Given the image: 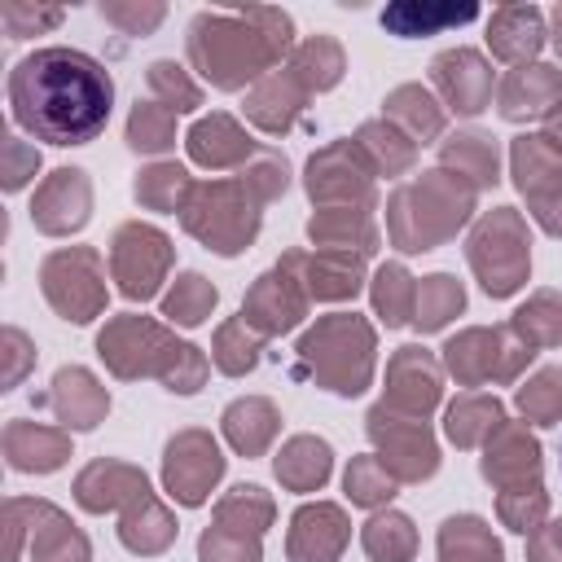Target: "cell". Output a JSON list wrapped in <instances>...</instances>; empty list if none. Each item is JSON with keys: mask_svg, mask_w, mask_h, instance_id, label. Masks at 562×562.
I'll use <instances>...</instances> for the list:
<instances>
[{"mask_svg": "<svg viewBox=\"0 0 562 562\" xmlns=\"http://www.w3.org/2000/svg\"><path fill=\"white\" fill-rule=\"evenodd\" d=\"M518 408L536 426H553L562 417V369H540L531 382L518 386Z\"/></svg>", "mask_w": 562, "mask_h": 562, "instance_id": "obj_50", "label": "cell"}, {"mask_svg": "<svg viewBox=\"0 0 562 562\" xmlns=\"http://www.w3.org/2000/svg\"><path fill=\"white\" fill-rule=\"evenodd\" d=\"M347 536H351L347 514L329 501H316L290 518V544L285 549H290V562H338Z\"/></svg>", "mask_w": 562, "mask_h": 562, "instance_id": "obj_21", "label": "cell"}, {"mask_svg": "<svg viewBox=\"0 0 562 562\" xmlns=\"http://www.w3.org/2000/svg\"><path fill=\"white\" fill-rule=\"evenodd\" d=\"M299 360L338 395H360L373 373V329L356 312H334L299 338Z\"/></svg>", "mask_w": 562, "mask_h": 562, "instance_id": "obj_7", "label": "cell"}, {"mask_svg": "<svg viewBox=\"0 0 562 562\" xmlns=\"http://www.w3.org/2000/svg\"><path fill=\"white\" fill-rule=\"evenodd\" d=\"M224 474V457H220V443L206 435V430H180L171 443H167V457H162V483L171 492V501L180 505H202L211 496V487L220 483Z\"/></svg>", "mask_w": 562, "mask_h": 562, "instance_id": "obj_14", "label": "cell"}, {"mask_svg": "<svg viewBox=\"0 0 562 562\" xmlns=\"http://www.w3.org/2000/svg\"><path fill=\"white\" fill-rule=\"evenodd\" d=\"M162 4H101V18L105 22H114L119 31H127V35H145V31H154L158 22H162Z\"/></svg>", "mask_w": 562, "mask_h": 562, "instance_id": "obj_55", "label": "cell"}, {"mask_svg": "<svg viewBox=\"0 0 562 562\" xmlns=\"http://www.w3.org/2000/svg\"><path fill=\"white\" fill-rule=\"evenodd\" d=\"M97 351L101 360L119 373V378H140V373H158L167 382V391L193 395L206 378V356L180 338H171L158 321L149 316H114L101 334H97Z\"/></svg>", "mask_w": 562, "mask_h": 562, "instance_id": "obj_3", "label": "cell"}, {"mask_svg": "<svg viewBox=\"0 0 562 562\" xmlns=\"http://www.w3.org/2000/svg\"><path fill=\"white\" fill-rule=\"evenodd\" d=\"M527 562H562V518L549 522V527H536V531H531Z\"/></svg>", "mask_w": 562, "mask_h": 562, "instance_id": "obj_57", "label": "cell"}, {"mask_svg": "<svg viewBox=\"0 0 562 562\" xmlns=\"http://www.w3.org/2000/svg\"><path fill=\"white\" fill-rule=\"evenodd\" d=\"M395 483H400V479H395L378 457H356V461L347 465V474H342L347 496H351L356 505H369V509L386 505V501L395 496Z\"/></svg>", "mask_w": 562, "mask_h": 562, "instance_id": "obj_49", "label": "cell"}, {"mask_svg": "<svg viewBox=\"0 0 562 562\" xmlns=\"http://www.w3.org/2000/svg\"><path fill=\"white\" fill-rule=\"evenodd\" d=\"M479 9L474 4H391L382 9V26L413 40V35H435V31H448V26H461V22H474Z\"/></svg>", "mask_w": 562, "mask_h": 562, "instance_id": "obj_33", "label": "cell"}, {"mask_svg": "<svg viewBox=\"0 0 562 562\" xmlns=\"http://www.w3.org/2000/svg\"><path fill=\"white\" fill-rule=\"evenodd\" d=\"M369 176L373 167L364 162L360 145L356 140H338V145H325L321 154H312L307 162V193L321 198V202H338V206H369Z\"/></svg>", "mask_w": 562, "mask_h": 562, "instance_id": "obj_16", "label": "cell"}, {"mask_svg": "<svg viewBox=\"0 0 562 562\" xmlns=\"http://www.w3.org/2000/svg\"><path fill=\"white\" fill-rule=\"evenodd\" d=\"M496 105L505 119L522 123V119H549L562 105V70L558 66H514L501 88H496Z\"/></svg>", "mask_w": 562, "mask_h": 562, "instance_id": "obj_20", "label": "cell"}, {"mask_svg": "<svg viewBox=\"0 0 562 562\" xmlns=\"http://www.w3.org/2000/svg\"><path fill=\"white\" fill-rule=\"evenodd\" d=\"M430 79L457 114H479L492 101V66L474 48H448L430 61Z\"/></svg>", "mask_w": 562, "mask_h": 562, "instance_id": "obj_19", "label": "cell"}, {"mask_svg": "<svg viewBox=\"0 0 562 562\" xmlns=\"http://www.w3.org/2000/svg\"><path fill=\"white\" fill-rule=\"evenodd\" d=\"M294 22L281 9H215L198 13L189 26V61L215 88H241L246 79L272 70L290 48Z\"/></svg>", "mask_w": 562, "mask_h": 562, "instance_id": "obj_2", "label": "cell"}, {"mask_svg": "<svg viewBox=\"0 0 562 562\" xmlns=\"http://www.w3.org/2000/svg\"><path fill=\"white\" fill-rule=\"evenodd\" d=\"M215 285L202 272H180L176 285L162 294V316L176 325H202L215 312Z\"/></svg>", "mask_w": 562, "mask_h": 562, "instance_id": "obj_43", "label": "cell"}, {"mask_svg": "<svg viewBox=\"0 0 562 562\" xmlns=\"http://www.w3.org/2000/svg\"><path fill=\"white\" fill-rule=\"evenodd\" d=\"M215 522H220V527H233V531H246V536H263V527L272 522V501H268L263 487L237 483V487L215 505Z\"/></svg>", "mask_w": 562, "mask_h": 562, "instance_id": "obj_44", "label": "cell"}, {"mask_svg": "<svg viewBox=\"0 0 562 562\" xmlns=\"http://www.w3.org/2000/svg\"><path fill=\"white\" fill-rule=\"evenodd\" d=\"M544 509H549V501H544L540 487H531V492H501V518H505V527H514L522 536L536 531V522L544 518Z\"/></svg>", "mask_w": 562, "mask_h": 562, "instance_id": "obj_53", "label": "cell"}, {"mask_svg": "<svg viewBox=\"0 0 562 562\" xmlns=\"http://www.w3.org/2000/svg\"><path fill=\"white\" fill-rule=\"evenodd\" d=\"M303 285L316 299H351L360 290V255L351 250H321L303 259Z\"/></svg>", "mask_w": 562, "mask_h": 562, "instance_id": "obj_34", "label": "cell"}, {"mask_svg": "<svg viewBox=\"0 0 562 562\" xmlns=\"http://www.w3.org/2000/svg\"><path fill=\"white\" fill-rule=\"evenodd\" d=\"M356 145H360L364 162H369L373 171H386V176L404 171V167L413 162V154H417V140L404 136V132L391 127V123H364L360 136H356Z\"/></svg>", "mask_w": 562, "mask_h": 562, "instance_id": "obj_40", "label": "cell"}, {"mask_svg": "<svg viewBox=\"0 0 562 562\" xmlns=\"http://www.w3.org/2000/svg\"><path fill=\"white\" fill-rule=\"evenodd\" d=\"M0 22H4V31H9V40H26V35H35V31H44V26H57L61 22V9H31V4H18V0H4L0 4Z\"/></svg>", "mask_w": 562, "mask_h": 562, "instance_id": "obj_54", "label": "cell"}, {"mask_svg": "<svg viewBox=\"0 0 562 562\" xmlns=\"http://www.w3.org/2000/svg\"><path fill=\"white\" fill-rule=\"evenodd\" d=\"M35 514V562H88V540L83 531H75V522H66V514H57L44 501H31Z\"/></svg>", "mask_w": 562, "mask_h": 562, "instance_id": "obj_31", "label": "cell"}, {"mask_svg": "<svg viewBox=\"0 0 562 562\" xmlns=\"http://www.w3.org/2000/svg\"><path fill=\"white\" fill-rule=\"evenodd\" d=\"M294 268H299V250L285 255L272 272H263L255 281V290L246 294V303H241V321L250 329H259L263 338L268 334H285V329H294L303 321L307 285H303V277H294Z\"/></svg>", "mask_w": 562, "mask_h": 562, "instance_id": "obj_13", "label": "cell"}, {"mask_svg": "<svg viewBox=\"0 0 562 562\" xmlns=\"http://www.w3.org/2000/svg\"><path fill=\"white\" fill-rule=\"evenodd\" d=\"M364 553L373 558V562H408L413 553H417V531H413V522L404 518V514H395V509H386V514H373L369 522H364Z\"/></svg>", "mask_w": 562, "mask_h": 562, "instance_id": "obj_39", "label": "cell"}, {"mask_svg": "<svg viewBox=\"0 0 562 562\" xmlns=\"http://www.w3.org/2000/svg\"><path fill=\"white\" fill-rule=\"evenodd\" d=\"M184 145H189V158L202 162V167H233L241 158L255 154V140L228 119V114H206L198 119L189 132H184Z\"/></svg>", "mask_w": 562, "mask_h": 562, "instance_id": "obj_25", "label": "cell"}, {"mask_svg": "<svg viewBox=\"0 0 562 562\" xmlns=\"http://www.w3.org/2000/svg\"><path fill=\"white\" fill-rule=\"evenodd\" d=\"M373 307L382 312V321L395 329L404 321H413V307H417V285L413 277L404 272V263H382L373 272Z\"/></svg>", "mask_w": 562, "mask_h": 562, "instance_id": "obj_45", "label": "cell"}, {"mask_svg": "<svg viewBox=\"0 0 562 562\" xmlns=\"http://www.w3.org/2000/svg\"><path fill=\"white\" fill-rule=\"evenodd\" d=\"M553 44H558V53H562V4L553 9Z\"/></svg>", "mask_w": 562, "mask_h": 562, "instance_id": "obj_59", "label": "cell"}, {"mask_svg": "<svg viewBox=\"0 0 562 562\" xmlns=\"http://www.w3.org/2000/svg\"><path fill=\"white\" fill-rule=\"evenodd\" d=\"M31 220L44 233H70V228H79L88 220V180H83V171L79 167H57L40 184V193L31 202Z\"/></svg>", "mask_w": 562, "mask_h": 562, "instance_id": "obj_23", "label": "cell"}, {"mask_svg": "<svg viewBox=\"0 0 562 562\" xmlns=\"http://www.w3.org/2000/svg\"><path fill=\"white\" fill-rule=\"evenodd\" d=\"M48 400H53L57 417H61L66 426H79V430L97 426V422L105 417V408H110L105 386H101L88 369H79V364L57 369V378H53V395H48Z\"/></svg>", "mask_w": 562, "mask_h": 562, "instance_id": "obj_26", "label": "cell"}, {"mask_svg": "<svg viewBox=\"0 0 562 562\" xmlns=\"http://www.w3.org/2000/svg\"><path fill=\"white\" fill-rule=\"evenodd\" d=\"M4 154H9L4 189H22V184H26V176H35L40 154H35V149H22V140H18V136H4Z\"/></svg>", "mask_w": 562, "mask_h": 562, "instance_id": "obj_56", "label": "cell"}, {"mask_svg": "<svg viewBox=\"0 0 562 562\" xmlns=\"http://www.w3.org/2000/svg\"><path fill=\"white\" fill-rule=\"evenodd\" d=\"M470 206H474V184H465L461 176H452L443 167L426 171L422 180H413V184L391 193V206H386L391 241L404 255L430 250L435 241L452 237L465 224Z\"/></svg>", "mask_w": 562, "mask_h": 562, "instance_id": "obj_5", "label": "cell"}, {"mask_svg": "<svg viewBox=\"0 0 562 562\" xmlns=\"http://www.w3.org/2000/svg\"><path fill=\"white\" fill-rule=\"evenodd\" d=\"M40 281H44L48 303H53V307H57L66 321H75V325L92 321V316L105 307L101 255H97L92 246H70V250L48 255V259H44Z\"/></svg>", "mask_w": 562, "mask_h": 562, "instance_id": "obj_9", "label": "cell"}, {"mask_svg": "<svg viewBox=\"0 0 562 562\" xmlns=\"http://www.w3.org/2000/svg\"><path fill=\"white\" fill-rule=\"evenodd\" d=\"M465 307V290L457 277L448 272H435L417 285V307H413V325L417 329H443L457 312Z\"/></svg>", "mask_w": 562, "mask_h": 562, "instance_id": "obj_41", "label": "cell"}, {"mask_svg": "<svg viewBox=\"0 0 562 562\" xmlns=\"http://www.w3.org/2000/svg\"><path fill=\"white\" fill-rule=\"evenodd\" d=\"M259 351H263V334L250 329V325L237 316V321H224V325H220L211 360H215L224 373H246V369L259 364Z\"/></svg>", "mask_w": 562, "mask_h": 562, "instance_id": "obj_48", "label": "cell"}, {"mask_svg": "<svg viewBox=\"0 0 562 562\" xmlns=\"http://www.w3.org/2000/svg\"><path fill=\"white\" fill-rule=\"evenodd\" d=\"M307 233H312V241H321V250H351L356 246V255H369L378 241L369 211H356V206H329V211L312 215Z\"/></svg>", "mask_w": 562, "mask_h": 562, "instance_id": "obj_30", "label": "cell"}, {"mask_svg": "<svg viewBox=\"0 0 562 562\" xmlns=\"http://www.w3.org/2000/svg\"><path fill=\"white\" fill-rule=\"evenodd\" d=\"M198 558L202 562H259V536L233 531V527H206L198 540Z\"/></svg>", "mask_w": 562, "mask_h": 562, "instance_id": "obj_52", "label": "cell"}, {"mask_svg": "<svg viewBox=\"0 0 562 562\" xmlns=\"http://www.w3.org/2000/svg\"><path fill=\"white\" fill-rule=\"evenodd\" d=\"M189 189H193V180H189V171L180 162H154V167H145L136 176V198L145 206H154V211H180Z\"/></svg>", "mask_w": 562, "mask_h": 562, "instance_id": "obj_46", "label": "cell"}, {"mask_svg": "<svg viewBox=\"0 0 562 562\" xmlns=\"http://www.w3.org/2000/svg\"><path fill=\"white\" fill-rule=\"evenodd\" d=\"M75 501L92 514H105V509H119L123 505V522H119V536L132 553H158L171 544L176 536V522L171 514L154 501L149 492V479L136 470V465H123V461H92L79 483H75Z\"/></svg>", "mask_w": 562, "mask_h": 562, "instance_id": "obj_4", "label": "cell"}, {"mask_svg": "<svg viewBox=\"0 0 562 562\" xmlns=\"http://www.w3.org/2000/svg\"><path fill=\"white\" fill-rule=\"evenodd\" d=\"M334 470V452L325 439H312V435H294L281 452H277V479L294 492H312L329 479Z\"/></svg>", "mask_w": 562, "mask_h": 562, "instance_id": "obj_29", "label": "cell"}, {"mask_svg": "<svg viewBox=\"0 0 562 562\" xmlns=\"http://www.w3.org/2000/svg\"><path fill=\"white\" fill-rule=\"evenodd\" d=\"M9 105L18 127L48 145H88L105 132L114 110L110 70L79 48H35L9 75Z\"/></svg>", "mask_w": 562, "mask_h": 562, "instance_id": "obj_1", "label": "cell"}, {"mask_svg": "<svg viewBox=\"0 0 562 562\" xmlns=\"http://www.w3.org/2000/svg\"><path fill=\"white\" fill-rule=\"evenodd\" d=\"M501 422H505V417H501V400H496V395H461V400L448 408L443 430H448V439H452L457 448H474V443L487 439Z\"/></svg>", "mask_w": 562, "mask_h": 562, "instance_id": "obj_36", "label": "cell"}, {"mask_svg": "<svg viewBox=\"0 0 562 562\" xmlns=\"http://www.w3.org/2000/svg\"><path fill=\"white\" fill-rule=\"evenodd\" d=\"M386 408L404 417H422L439 404V364L426 356V347H400L386 364Z\"/></svg>", "mask_w": 562, "mask_h": 562, "instance_id": "obj_18", "label": "cell"}, {"mask_svg": "<svg viewBox=\"0 0 562 562\" xmlns=\"http://www.w3.org/2000/svg\"><path fill=\"white\" fill-rule=\"evenodd\" d=\"M443 171L457 167V176H470V184H496V145L483 132H457L443 140Z\"/></svg>", "mask_w": 562, "mask_h": 562, "instance_id": "obj_38", "label": "cell"}, {"mask_svg": "<svg viewBox=\"0 0 562 562\" xmlns=\"http://www.w3.org/2000/svg\"><path fill=\"white\" fill-rule=\"evenodd\" d=\"M290 70L303 79L307 92L334 88V83L342 79V48H338V40H329V35L303 40V44L294 48V57H290Z\"/></svg>", "mask_w": 562, "mask_h": 562, "instance_id": "obj_37", "label": "cell"}, {"mask_svg": "<svg viewBox=\"0 0 562 562\" xmlns=\"http://www.w3.org/2000/svg\"><path fill=\"white\" fill-rule=\"evenodd\" d=\"M527 347H553L562 342V294L553 290H540L536 299H527L518 312H514V325H509Z\"/></svg>", "mask_w": 562, "mask_h": 562, "instance_id": "obj_42", "label": "cell"}, {"mask_svg": "<svg viewBox=\"0 0 562 562\" xmlns=\"http://www.w3.org/2000/svg\"><path fill=\"white\" fill-rule=\"evenodd\" d=\"M4 448H9V465L13 470H57L70 452V439L61 430L48 426H31V422H13L4 430Z\"/></svg>", "mask_w": 562, "mask_h": 562, "instance_id": "obj_28", "label": "cell"}, {"mask_svg": "<svg viewBox=\"0 0 562 562\" xmlns=\"http://www.w3.org/2000/svg\"><path fill=\"white\" fill-rule=\"evenodd\" d=\"M483 479L496 483L501 492H531V487H540V443L527 435V426L501 422L487 435Z\"/></svg>", "mask_w": 562, "mask_h": 562, "instance_id": "obj_17", "label": "cell"}, {"mask_svg": "<svg viewBox=\"0 0 562 562\" xmlns=\"http://www.w3.org/2000/svg\"><path fill=\"white\" fill-rule=\"evenodd\" d=\"M439 562H501V540L474 514L443 518V527H439Z\"/></svg>", "mask_w": 562, "mask_h": 562, "instance_id": "obj_32", "label": "cell"}, {"mask_svg": "<svg viewBox=\"0 0 562 562\" xmlns=\"http://www.w3.org/2000/svg\"><path fill=\"white\" fill-rule=\"evenodd\" d=\"M303 101H307V88H303V79L285 66V70L263 75V79L250 88V97H246V114H250L263 132H285V127L299 119Z\"/></svg>", "mask_w": 562, "mask_h": 562, "instance_id": "obj_24", "label": "cell"}, {"mask_svg": "<svg viewBox=\"0 0 562 562\" xmlns=\"http://www.w3.org/2000/svg\"><path fill=\"white\" fill-rule=\"evenodd\" d=\"M540 140H544V145H549V149L562 158V105H558V110L544 119V132H540Z\"/></svg>", "mask_w": 562, "mask_h": 562, "instance_id": "obj_58", "label": "cell"}, {"mask_svg": "<svg viewBox=\"0 0 562 562\" xmlns=\"http://www.w3.org/2000/svg\"><path fill=\"white\" fill-rule=\"evenodd\" d=\"M369 439L378 443V461L395 474V479H430L439 470V448L426 430L422 417H404L386 404H373L369 408Z\"/></svg>", "mask_w": 562, "mask_h": 562, "instance_id": "obj_11", "label": "cell"}, {"mask_svg": "<svg viewBox=\"0 0 562 562\" xmlns=\"http://www.w3.org/2000/svg\"><path fill=\"white\" fill-rule=\"evenodd\" d=\"M470 263L483 281V290L492 299L514 294L527 272H531V250H527V228L514 215V206H496L492 215L479 220V228L470 233Z\"/></svg>", "mask_w": 562, "mask_h": 562, "instance_id": "obj_8", "label": "cell"}, {"mask_svg": "<svg viewBox=\"0 0 562 562\" xmlns=\"http://www.w3.org/2000/svg\"><path fill=\"white\" fill-rule=\"evenodd\" d=\"M149 92H154L158 105H167L171 114H189V110L202 105L198 83L184 75V66H176V61H167V57L149 66Z\"/></svg>", "mask_w": 562, "mask_h": 562, "instance_id": "obj_51", "label": "cell"}, {"mask_svg": "<svg viewBox=\"0 0 562 562\" xmlns=\"http://www.w3.org/2000/svg\"><path fill=\"white\" fill-rule=\"evenodd\" d=\"M272 202L250 171H241L237 180H215V184H193L180 220L193 237H202L215 255H237L255 241L259 233V206Z\"/></svg>", "mask_w": 562, "mask_h": 562, "instance_id": "obj_6", "label": "cell"}, {"mask_svg": "<svg viewBox=\"0 0 562 562\" xmlns=\"http://www.w3.org/2000/svg\"><path fill=\"white\" fill-rule=\"evenodd\" d=\"M171 268V241L154 224H123L110 241V272L127 299H154Z\"/></svg>", "mask_w": 562, "mask_h": 562, "instance_id": "obj_12", "label": "cell"}, {"mask_svg": "<svg viewBox=\"0 0 562 562\" xmlns=\"http://www.w3.org/2000/svg\"><path fill=\"white\" fill-rule=\"evenodd\" d=\"M386 114H391L395 123H404V136H413V140H422V145L443 132V110L435 105V97H430L422 83L395 88V92L386 97Z\"/></svg>", "mask_w": 562, "mask_h": 562, "instance_id": "obj_35", "label": "cell"}, {"mask_svg": "<svg viewBox=\"0 0 562 562\" xmlns=\"http://www.w3.org/2000/svg\"><path fill=\"white\" fill-rule=\"evenodd\" d=\"M487 48L509 66H531L544 48V13L536 4H501L487 18Z\"/></svg>", "mask_w": 562, "mask_h": 562, "instance_id": "obj_22", "label": "cell"}, {"mask_svg": "<svg viewBox=\"0 0 562 562\" xmlns=\"http://www.w3.org/2000/svg\"><path fill=\"white\" fill-rule=\"evenodd\" d=\"M127 145L140 154H162L176 145V114L158 101H136L127 114Z\"/></svg>", "mask_w": 562, "mask_h": 562, "instance_id": "obj_47", "label": "cell"}, {"mask_svg": "<svg viewBox=\"0 0 562 562\" xmlns=\"http://www.w3.org/2000/svg\"><path fill=\"white\" fill-rule=\"evenodd\" d=\"M509 158H514V176H518L522 198H531L536 220L549 233H562V158L540 136H518Z\"/></svg>", "mask_w": 562, "mask_h": 562, "instance_id": "obj_15", "label": "cell"}, {"mask_svg": "<svg viewBox=\"0 0 562 562\" xmlns=\"http://www.w3.org/2000/svg\"><path fill=\"white\" fill-rule=\"evenodd\" d=\"M277 426H281L277 408H272L268 400H259V395L233 400V404L224 408V435H228V443H233L241 457H259V452L272 443Z\"/></svg>", "mask_w": 562, "mask_h": 562, "instance_id": "obj_27", "label": "cell"}, {"mask_svg": "<svg viewBox=\"0 0 562 562\" xmlns=\"http://www.w3.org/2000/svg\"><path fill=\"white\" fill-rule=\"evenodd\" d=\"M531 356H536V347L514 338V329H465L443 342V364L465 386H479L487 378L509 382L518 373V364H527Z\"/></svg>", "mask_w": 562, "mask_h": 562, "instance_id": "obj_10", "label": "cell"}]
</instances>
